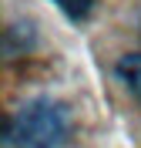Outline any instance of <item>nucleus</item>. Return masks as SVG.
Segmentation results:
<instances>
[{
    "mask_svg": "<svg viewBox=\"0 0 141 148\" xmlns=\"http://www.w3.org/2000/svg\"><path fill=\"white\" fill-rule=\"evenodd\" d=\"M54 3H57V10H61L67 20H74V24H77V20H84L87 14L94 10L97 0H54Z\"/></svg>",
    "mask_w": 141,
    "mask_h": 148,
    "instance_id": "7ed1b4c3",
    "label": "nucleus"
},
{
    "mask_svg": "<svg viewBox=\"0 0 141 148\" xmlns=\"http://www.w3.org/2000/svg\"><path fill=\"white\" fill-rule=\"evenodd\" d=\"M71 138V111L57 98H30L7 118V148H64Z\"/></svg>",
    "mask_w": 141,
    "mask_h": 148,
    "instance_id": "f257e3e1",
    "label": "nucleus"
},
{
    "mask_svg": "<svg viewBox=\"0 0 141 148\" xmlns=\"http://www.w3.org/2000/svg\"><path fill=\"white\" fill-rule=\"evenodd\" d=\"M114 74L124 81V88L141 101V54H124L118 64H114Z\"/></svg>",
    "mask_w": 141,
    "mask_h": 148,
    "instance_id": "f03ea898",
    "label": "nucleus"
}]
</instances>
